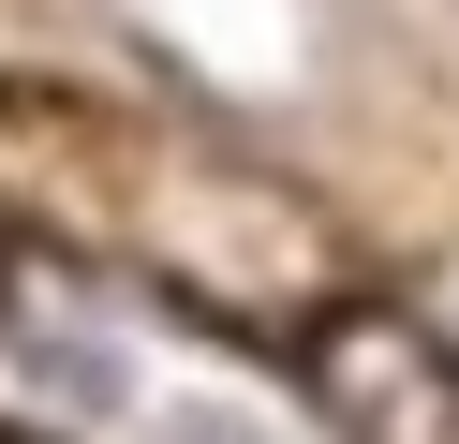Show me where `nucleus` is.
<instances>
[{"label": "nucleus", "mask_w": 459, "mask_h": 444, "mask_svg": "<svg viewBox=\"0 0 459 444\" xmlns=\"http://www.w3.org/2000/svg\"><path fill=\"white\" fill-rule=\"evenodd\" d=\"M297 385L341 444H459V341L400 296H326L297 326Z\"/></svg>", "instance_id": "1"}, {"label": "nucleus", "mask_w": 459, "mask_h": 444, "mask_svg": "<svg viewBox=\"0 0 459 444\" xmlns=\"http://www.w3.org/2000/svg\"><path fill=\"white\" fill-rule=\"evenodd\" d=\"M0 296H15V237H0Z\"/></svg>", "instance_id": "2"}, {"label": "nucleus", "mask_w": 459, "mask_h": 444, "mask_svg": "<svg viewBox=\"0 0 459 444\" xmlns=\"http://www.w3.org/2000/svg\"><path fill=\"white\" fill-rule=\"evenodd\" d=\"M0 444H30V430H0Z\"/></svg>", "instance_id": "3"}]
</instances>
